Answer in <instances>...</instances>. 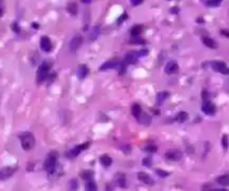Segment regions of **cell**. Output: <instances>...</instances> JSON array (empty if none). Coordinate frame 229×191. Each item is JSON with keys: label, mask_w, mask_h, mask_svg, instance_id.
I'll use <instances>...</instances> for the list:
<instances>
[{"label": "cell", "mask_w": 229, "mask_h": 191, "mask_svg": "<svg viewBox=\"0 0 229 191\" xmlns=\"http://www.w3.org/2000/svg\"><path fill=\"white\" fill-rule=\"evenodd\" d=\"M137 178H139L140 181H142L143 183L148 184V186H153L154 184V180L148 173H145V172H139L137 173Z\"/></svg>", "instance_id": "obj_11"}, {"label": "cell", "mask_w": 229, "mask_h": 191, "mask_svg": "<svg viewBox=\"0 0 229 191\" xmlns=\"http://www.w3.org/2000/svg\"><path fill=\"white\" fill-rule=\"evenodd\" d=\"M139 54L135 53V52H131V53H128L125 56V63L128 64H134L137 63V58H139Z\"/></svg>", "instance_id": "obj_13"}, {"label": "cell", "mask_w": 229, "mask_h": 191, "mask_svg": "<svg viewBox=\"0 0 229 191\" xmlns=\"http://www.w3.org/2000/svg\"><path fill=\"white\" fill-rule=\"evenodd\" d=\"M137 120H139L140 123H142L144 125H149L151 123V117L149 116L148 114H145L144 112H142V114L140 115V117Z\"/></svg>", "instance_id": "obj_19"}, {"label": "cell", "mask_w": 229, "mask_h": 191, "mask_svg": "<svg viewBox=\"0 0 229 191\" xmlns=\"http://www.w3.org/2000/svg\"><path fill=\"white\" fill-rule=\"evenodd\" d=\"M20 142H21V147L24 150H26V151L31 150L35 147V136L30 132L22 133L20 135Z\"/></svg>", "instance_id": "obj_1"}, {"label": "cell", "mask_w": 229, "mask_h": 191, "mask_svg": "<svg viewBox=\"0 0 229 191\" xmlns=\"http://www.w3.org/2000/svg\"><path fill=\"white\" fill-rule=\"evenodd\" d=\"M82 44H83V37L79 36V35H76L70 43V50L73 53H75L76 50L81 47Z\"/></svg>", "instance_id": "obj_5"}, {"label": "cell", "mask_w": 229, "mask_h": 191, "mask_svg": "<svg viewBox=\"0 0 229 191\" xmlns=\"http://www.w3.org/2000/svg\"><path fill=\"white\" fill-rule=\"evenodd\" d=\"M201 110H202V112H204V114H208V115H212V114L216 112L215 105H213L211 102H209V101H206V102H204Z\"/></svg>", "instance_id": "obj_10"}, {"label": "cell", "mask_w": 229, "mask_h": 191, "mask_svg": "<svg viewBox=\"0 0 229 191\" xmlns=\"http://www.w3.org/2000/svg\"><path fill=\"white\" fill-rule=\"evenodd\" d=\"M144 150L146 151V152L154 153V152H156V147H155V145H152V144H150V145H146V147L144 148Z\"/></svg>", "instance_id": "obj_32"}, {"label": "cell", "mask_w": 229, "mask_h": 191, "mask_svg": "<svg viewBox=\"0 0 229 191\" xmlns=\"http://www.w3.org/2000/svg\"><path fill=\"white\" fill-rule=\"evenodd\" d=\"M81 177L83 178L84 180H91L93 177V172L92 171H88V170H86V171H83L81 173Z\"/></svg>", "instance_id": "obj_26"}, {"label": "cell", "mask_w": 229, "mask_h": 191, "mask_svg": "<svg viewBox=\"0 0 229 191\" xmlns=\"http://www.w3.org/2000/svg\"><path fill=\"white\" fill-rule=\"evenodd\" d=\"M67 10H68V12L72 15H76L77 14V5H76L75 2H72L68 5V7H67Z\"/></svg>", "instance_id": "obj_23"}, {"label": "cell", "mask_w": 229, "mask_h": 191, "mask_svg": "<svg viewBox=\"0 0 229 191\" xmlns=\"http://www.w3.org/2000/svg\"><path fill=\"white\" fill-rule=\"evenodd\" d=\"M141 33H142V26L137 25V26H134V27H132V29H131L132 37H139Z\"/></svg>", "instance_id": "obj_22"}, {"label": "cell", "mask_w": 229, "mask_h": 191, "mask_svg": "<svg viewBox=\"0 0 229 191\" xmlns=\"http://www.w3.org/2000/svg\"><path fill=\"white\" fill-rule=\"evenodd\" d=\"M131 113L135 119H139L140 115L142 114V108H141V106L139 104H133L131 107Z\"/></svg>", "instance_id": "obj_15"}, {"label": "cell", "mask_w": 229, "mask_h": 191, "mask_svg": "<svg viewBox=\"0 0 229 191\" xmlns=\"http://www.w3.org/2000/svg\"><path fill=\"white\" fill-rule=\"evenodd\" d=\"M165 158L170 161H178L182 158V153L179 150H170L165 153Z\"/></svg>", "instance_id": "obj_9"}, {"label": "cell", "mask_w": 229, "mask_h": 191, "mask_svg": "<svg viewBox=\"0 0 229 191\" xmlns=\"http://www.w3.org/2000/svg\"><path fill=\"white\" fill-rule=\"evenodd\" d=\"M131 2L133 6H139L143 2V0H131Z\"/></svg>", "instance_id": "obj_35"}, {"label": "cell", "mask_w": 229, "mask_h": 191, "mask_svg": "<svg viewBox=\"0 0 229 191\" xmlns=\"http://www.w3.org/2000/svg\"><path fill=\"white\" fill-rule=\"evenodd\" d=\"M87 73H88V69H87V67L85 66V65H81V66L78 67V70H77L78 78H81V80L85 78V77H86Z\"/></svg>", "instance_id": "obj_17"}, {"label": "cell", "mask_w": 229, "mask_h": 191, "mask_svg": "<svg viewBox=\"0 0 229 191\" xmlns=\"http://www.w3.org/2000/svg\"><path fill=\"white\" fill-rule=\"evenodd\" d=\"M70 188H72L73 191H75L76 189H77V181L76 180H72L70 182Z\"/></svg>", "instance_id": "obj_33"}, {"label": "cell", "mask_w": 229, "mask_h": 191, "mask_svg": "<svg viewBox=\"0 0 229 191\" xmlns=\"http://www.w3.org/2000/svg\"><path fill=\"white\" fill-rule=\"evenodd\" d=\"M202 42H204V44L206 45L207 47L212 48V49H216V48L218 47L217 43H216L212 38H209V37H204V38H202Z\"/></svg>", "instance_id": "obj_14"}, {"label": "cell", "mask_w": 229, "mask_h": 191, "mask_svg": "<svg viewBox=\"0 0 229 191\" xmlns=\"http://www.w3.org/2000/svg\"><path fill=\"white\" fill-rule=\"evenodd\" d=\"M117 183L120 187H125V177L122 175H119V178H117Z\"/></svg>", "instance_id": "obj_30"}, {"label": "cell", "mask_w": 229, "mask_h": 191, "mask_svg": "<svg viewBox=\"0 0 229 191\" xmlns=\"http://www.w3.org/2000/svg\"><path fill=\"white\" fill-rule=\"evenodd\" d=\"M119 65V63L115 61H106L104 63L102 66H101V70H106V69H112V68H115V67Z\"/></svg>", "instance_id": "obj_16"}, {"label": "cell", "mask_w": 229, "mask_h": 191, "mask_svg": "<svg viewBox=\"0 0 229 191\" xmlns=\"http://www.w3.org/2000/svg\"><path fill=\"white\" fill-rule=\"evenodd\" d=\"M100 161H101V163L103 164L104 166H110L112 164V158L107 154L102 155V157L100 158Z\"/></svg>", "instance_id": "obj_20"}, {"label": "cell", "mask_w": 229, "mask_h": 191, "mask_svg": "<svg viewBox=\"0 0 229 191\" xmlns=\"http://www.w3.org/2000/svg\"><path fill=\"white\" fill-rule=\"evenodd\" d=\"M34 27H35V28H38V25H37V24H34Z\"/></svg>", "instance_id": "obj_43"}, {"label": "cell", "mask_w": 229, "mask_h": 191, "mask_svg": "<svg viewBox=\"0 0 229 191\" xmlns=\"http://www.w3.org/2000/svg\"><path fill=\"white\" fill-rule=\"evenodd\" d=\"M85 189H86V191H97V187L93 181H88L85 186Z\"/></svg>", "instance_id": "obj_24"}, {"label": "cell", "mask_w": 229, "mask_h": 191, "mask_svg": "<svg viewBox=\"0 0 229 191\" xmlns=\"http://www.w3.org/2000/svg\"><path fill=\"white\" fill-rule=\"evenodd\" d=\"M11 28H12V29H14V31H16V33H19V31H20V28H19V26L17 25L16 22H15V24H12V26H11Z\"/></svg>", "instance_id": "obj_34"}, {"label": "cell", "mask_w": 229, "mask_h": 191, "mask_svg": "<svg viewBox=\"0 0 229 191\" xmlns=\"http://www.w3.org/2000/svg\"><path fill=\"white\" fill-rule=\"evenodd\" d=\"M1 15H2V9L0 8V17H1Z\"/></svg>", "instance_id": "obj_44"}, {"label": "cell", "mask_w": 229, "mask_h": 191, "mask_svg": "<svg viewBox=\"0 0 229 191\" xmlns=\"http://www.w3.org/2000/svg\"><path fill=\"white\" fill-rule=\"evenodd\" d=\"M168 97H169V94H168L167 92H161V93H159V94L156 95V103L161 104V103H163L167 100Z\"/></svg>", "instance_id": "obj_21"}, {"label": "cell", "mask_w": 229, "mask_h": 191, "mask_svg": "<svg viewBox=\"0 0 229 191\" xmlns=\"http://www.w3.org/2000/svg\"><path fill=\"white\" fill-rule=\"evenodd\" d=\"M40 48L44 52H46V53H49L50 50H52V48H53L52 42H50V39L47 36H43L42 39H40Z\"/></svg>", "instance_id": "obj_8"}, {"label": "cell", "mask_w": 229, "mask_h": 191, "mask_svg": "<svg viewBox=\"0 0 229 191\" xmlns=\"http://www.w3.org/2000/svg\"><path fill=\"white\" fill-rule=\"evenodd\" d=\"M228 136L227 135H222V138H221V144H222V148L223 149H227L228 148Z\"/></svg>", "instance_id": "obj_31"}, {"label": "cell", "mask_w": 229, "mask_h": 191, "mask_svg": "<svg viewBox=\"0 0 229 191\" xmlns=\"http://www.w3.org/2000/svg\"><path fill=\"white\" fill-rule=\"evenodd\" d=\"M221 1H222V0H208L207 5L209 6V7H217V6L220 5Z\"/></svg>", "instance_id": "obj_28"}, {"label": "cell", "mask_w": 229, "mask_h": 191, "mask_svg": "<svg viewBox=\"0 0 229 191\" xmlns=\"http://www.w3.org/2000/svg\"><path fill=\"white\" fill-rule=\"evenodd\" d=\"M131 44H139V45H142L145 43V40H143L142 38H139V37H133V38L130 40Z\"/></svg>", "instance_id": "obj_29"}, {"label": "cell", "mask_w": 229, "mask_h": 191, "mask_svg": "<svg viewBox=\"0 0 229 191\" xmlns=\"http://www.w3.org/2000/svg\"><path fill=\"white\" fill-rule=\"evenodd\" d=\"M143 164H145V166H151V161L149 160V159H144V161H143Z\"/></svg>", "instance_id": "obj_39"}, {"label": "cell", "mask_w": 229, "mask_h": 191, "mask_svg": "<svg viewBox=\"0 0 229 191\" xmlns=\"http://www.w3.org/2000/svg\"><path fill=\"white\" fill-rule=\"evenodd\" d=\"M178 69H179V66L176 61H169V63L167 64V66H165L164 70L167 74H174Z\"/></svg>", "instance_id": "obj_12"}, {"label": "cell", "mask_w": 229, "mask_h": 191, "mask_svg": "<svg viewBox=\"0 0 229 191\" xmlns=\"http://www.w3.org/2000/svg\"><path fill=\"white\" fill-rule=\"evenodd\" d=\"M211 67L215 69L216 72H219L221 74L229 75V67H227V65L222 61H213L211 64Z\"/></svg>", "instance_id": "obj_4"}, {"label": "cell", "mask_w": 229, "mask_h": 191, "mask_svg": "<svg viewBox=\"0 0 229 191\" xmlns=\"http://www.w3.org/2000/svg\"><path fill=\"white\" fill-rule=\"evenodd\" d=\"M171 11H172L173 14H177V12H179V8H177V7H173V8L171 9Z\"/></svg>", "instance_id": "obj_40"}, {"label": "cell", "mask_w": 229, "mask_h": 191, "mask_svg": "<svg viewBox=\"0 0 229 191\" xmlns=\"http://www.w3.org/2000/svg\"><path fill=\"white\" fill-rule=\"evenodd\" d=\"M88 147H89L88 142H86L85 144H82V145H77V147H75L74 149L70 150V151H68L66 155L68 157V158H75V157H77V155L79 154V153H81L83 150H85L86 148H88Z\"/></svg>", "instance_id": "obj_6"}, {"label": "cell", "mask_w": 229, "mask_h": 191, "mask_svg": "<svg viewBox=\"0 0 229 191\" xmlns=\"http://www.w3.org/2000/svg\"><path fill=\"white\" fill-rule=\"evenodd\" d=\"M98 31H100V28H98V27L93 28L92 31H91V37H89V38H91V40H94V39L98 36Z\"/></svg>", "instance_id": "obj_27"}, {"label": "cell", "mask_w": 229, "mask_h": 191, "mask_svg": "<svg viewBox=\"0 0 229 191\" xmlns=\"http://www.w3.org/2000/svg\"><path fill=\"white\" fill-rule=\"evenodd\" d=\"M204 191H227L223 189H210V188H204Z\"/></svg>", "instance_id": "obj_37"}, {"label": "cell", "mask_w": 229, "mask_h": 191, "mask_svg": "<svg viewBox=\"0 0 229 191\" xmlns=\"http://www.w3.org/2000/svg\"><path fill=\"white\" fill-rule=\"evenodd\" d=\"M220 33H221V35H223V36H226L229 38V31L228 30H221Z\"/></svg>", "instance_id": "obj_38"}, {"label": "cell", "mask_w": 229, "mask_h": 191, "mask_svg": "<svg viewBox=\"0 0 229 191\" xmlns=\"http://www.w3.org/2000/svg\"><path fill=\"white\" fill-rule=\"evenodd\" d=\"M49 67H50L49 64H48L47 61L43 63L42 65L39 66L38 70H37V82H38L39 84L46 80V78H47V76H48V73H49Z\"/></svg>", "instance_id": "obj_3"}, {"label": "cell", "mask_w": 229, "mask_h": 191, "mask_svg": "<svg viewBox=\"0 0 229 191\" xmlns=\"http://www.w3.org/2000/svg\"><path fill=\"white\" fill-rule=\"evenodd\" d=\"M156 173H158L159 175H161V177H167V175H169L167 172L162 171V170H156Z\"/></svg>", "instance_id": "obj_36"}, {"label": "cell", "mask_w": 229, "mask_h": 191, "mask_svg": "<svg viewBox=\"0 0 229 191\" xmlns=\"http://www.w3.org/2000/svg\"><path fill=\"white\" fill-rule=\"evenodd\" d=\"M187 119H188V114L186 112H180L177 115V121L178 122H184V121H187Z\"/></svg>", "instance_id": "obj_25"}, {"label": "cell", "mask_w": 229, "mask_h": 191, "mask_svg": "<svg viewBox=\"0 0 229 191\" xmlns=\"http://www.w3.org/2000/svg\"><path fill=\"white\" fill-rule=\"evenodd\" d=\"M57 159H58V154L56 152H52L48 154V157L45 160L44 168L48 173H53L55 171L56 164H57Z\"/></svg>", "instance_id": "obj_2"}, {"label": "cell", "mask_w": 229, "mask_h": 191, "mask_svg": "<svg viewBox=\"0 0 229 191\" xmlns=\"http://www.w3.org/2000/svg\"><path fill=\"white\" fill-rule=\"evenodd\" d=\"M126 17H128V16H126V14H124L122 17H121L120 19H119V22H122V20H123V19H126Z\"/></svg>", "instance_id": "obj_41"}, {"label": "cell", "mask_w": 229, "mask_h": 191, "mask_svg": "<svg viewBox=\"0 0 229 191\" xmlns=\"http://www.w3.org/2000/svg\"><path fill=\"white\" fill-rule=\"evenodd\" d=\"M15 172H16V168H12V166H6V168L1 169L0 170V181L9 179Z\"/></svg>", "instance_id": "obj_7"}, {"label": "cell", "mask_w": 229, "mask_h": 191, "mask_svg": "<svg viewBox=\"0 0 229 191\" xmlns=\"http://www.w3.org/2000/svg\"><path fill=\"white\" fill-rule=\"evenodd\" d=\"M84 3H87V2H91V0H82Z\"/></svg>", "instance_id": "obj_42"}, {"label": "cell", "mask_w": 229, "mask_h": 191, "mask_svg": "<svg viewBox=\"0 0 229 191\" xmlns=\"http://www.w3.org/2000/svg\"><path fill=\"white\" fill-rule=\"evenodd\" d=\"M217 182L220 184V186L227 187L229 186V175H223L220 177L217 178Z\"/></svg>", "instance_id": "obj_18"}]
</instances>
